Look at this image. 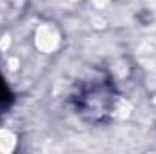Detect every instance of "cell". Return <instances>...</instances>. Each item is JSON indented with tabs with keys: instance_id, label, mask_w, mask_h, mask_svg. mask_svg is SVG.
<instances>
[{
	"instance_id": "obj_1",
	"label": "cell",
	"mask_w": 156,
	"mask_h": 154,
	"mask_svg": "<svg viewBox=\"0 0 156 154\" xmlns=\"http://www.w3.org/2000/svg\"><path fill=\"white\" fill-rule=\"evenodd\" d=\"M116 102V91L107 80H93L89 83L80 85L76 94H73L75 109L82 118L100 123L105 121Z\"/></svg>"
}]
</instances>
